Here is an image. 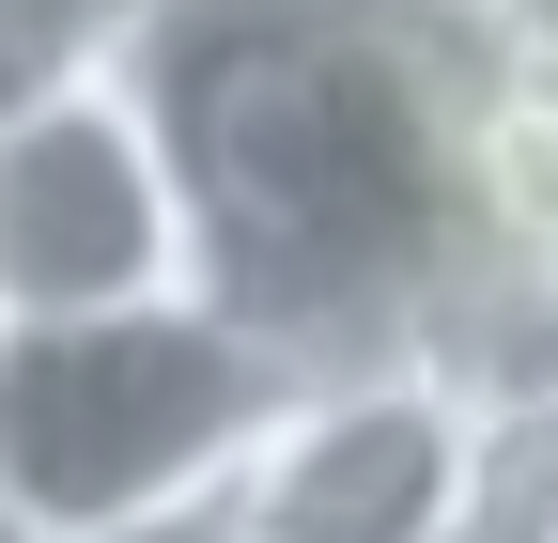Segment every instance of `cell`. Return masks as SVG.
Masks as SVG:
<instances>
[{"instance_id": "9c48e42d", "label": "cell", "mask_w": 558, "mask_h": 543, "mask_svg": "<svg viewBox=\"0 0 558 543\" xmlns=\"http://www.w3.org/2000/svg\"><path fill=\"white\" fill-rule=\"evenodd\" d=\"M94 543H233V512L202 497V512H140V528H94Z\"/></svg>"}, {"instance_id": "3957f363", "label": "cell", "mask_w": 558, "mask_h": 543, "mask_svg": "<svg viewBox=\"0 0 558 543\" xmlns=\"http://www.w3.org/2000/svg\"><path fill=\"white\" fill-rule=\"evenodd\" d=\"M481 497H497V403L435 326L279 373L218 482L233 543H465Z\"/></svg>"}, {"instance_id": "ba28073f", "label": "cell", "mask_w": 558, "mask_h": 543, "mask_svg": "<svg viewBox=\"0 0 558 543\" xmlns=\"http://www.w3.org/2000/svg\"><path fill=\"white\" fill-rule=\"evenodd\" d=\"M465 16H481V47H512V62L558 79V0H465Z\"/></svg>"}, {"instance_id": "277c9868", "label": "cell", "mask_w": 558, "mask_h": 543, "mask_svg": "<svg viewBox=\"0 0 558 543\" xmlns=\"http://www.w3.org/2000/svg\"><path fill=\"white\" fill-rule=\"evenodd\" d=\"M156 295H218V280H202V202L140 62L0 109V326H78Z\"/></svg>"}, {"instance_id": "8992f818", "label": "cell", "mask_w": 558, "mask_h": 543, "mask_svg": "<svg viewBox=\"0 0 558 543\" xmlns=\"http://www.w3.org/2000/svg\"><path fill=\"white\" fill-rule=\"evenodd\" d=\"M140 47H156V0H0V109L124 79Z\"/></svg>"}, {"instance_id": "6da1fadb", "label": "cell", "mask_w": 558, "mask_h": 543, "mask_svg": "<svg viewBox=\"0 0 558 543\" xmlns=\"http://www.w3.org/2000/svg\"><path fill=\"white\" fill-rule=\"evenodd\" d=\"M465 62H481L465 0H156L140 94L171 109L202 280L295 373L435 326L465 264L450 218Z\"/></svg>"}, {"instance_id": "8fae6325", "label": "cell", "mask_w": 558, "mask_h": 543, "mask_svg": "<svg viewBox=\"0 0 558 543\" xmlns=\"http://www.w3.org/2000/svg\"><path fill=\"white\" fill-rule=\"evenodd\" d=\"M465 543H497V528H465Z\"/></svg>"}, {"instance_id": "5b68a950", "label": "cell", "mask_w": 558, "mask_h": 543, "mask_svg": "<svg viewBox=\"0 0 558 543\" xmlns=\"http://www.w3.org/2000/svg\"><path fill=\"white\" fill-rule=\"evenodd\" d=\"M450 218H465L450 295H543V311H558V79L512 62V47L465 62V109H450Z\"/></svg>"}, {"instance_id": "7a4b0ae2", "label": "cell", "mask_w": 558, "mask_h": 543, "mask_svg": "<svg viewBox=\"0 0 558 543\" xmlns=\"http://www.w3.org/2000/svg\"><path fill=\"white\" fill-rule=\"evenodd\" d=\"M279 358L248 311L156 295L78 326H0V512L32 543H94L140 512H202L233 482L248 420L279 403Z\"/></svg>"}, {"instance_id": "52a82bcc", "label": "cell", "mask_w": 558, "mask_h": 543, "mask_svg": "<svg viewBox=\"0 0 558 543\" xmlns=\"http://www.w3.org/2000/svg\"><path fill=\"white\" fill-rule=\"evenodd\" d=\"M497 543H558V403H512L497 420V497H481Z\"/></svg>"}, {"instance_id": "30bf717a", "label": "cell", "mask_w": 558, "mask_h": 543, "mask_svg": "<svg viewBox=\"0 0 558 543\" xmlns=\"http://www.w3.org/2000/svg\"><path fill=\"white\" fill-rule=\"evenodd\" d=\"M0 543H32V528H16V512H0Z\"/></svg>"}]
</instances>
